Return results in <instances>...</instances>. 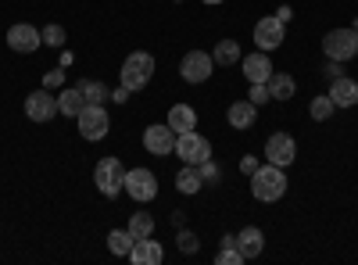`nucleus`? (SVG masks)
Instances as JSON below:
<instances>
[{"label": "nucleus", "mask_w": 358, "mask_h": 265, "mask_svg": "<svg viewBox=\"0 0 358 265\" xmlns=\"http://www.w3.org/2000/svg\"><path fill=\"white\" fill-rule=\"evenodd\" d=\"M251 194H255V201H280L283 194H287V176H283V169L280 165H258L255 172H251Z\"/></svg>", "instance_id": "obj_1"}, {"label": "nucleus", "mask_w": 358, "mask_h": 265, "mask_svg": "<svg viewBox=\"0 0 358 265\" xmlns=\"http://www.w3.org/2000/svg\"><path fill=\"white\" fill-rule=\"evenodd\" d=\"M155 76V57L147 50H133L126 62H122V86L133 94V90H143Z\"/></svg>", "instance_id": "obj_2"}, {"label": "nucleus", "mask_w": 358, "mask_h": 265, "mask_svg": "<svg viewBox=\"0 0 358 265\" xmlns=\"http://www.w3.org/2000/svg\"><path fill=\"white\" fill-rule=\"evenodd\" d=\"M94 183H97V190L104 197H118L126 190V169H122V162H118L115 155L101 158L97 169H94Z\"/></svg>", "instance_id": "obj_3"}, {"label": "nucleus", "mask_w": 358, "mask_h": 265, "mask_svg": "<svg viewBox=\"0 0 358 265\" xmlns=\"http://www.w3.org/2000/svg\"><path fill=\"white\" fill-rule=\"evenodd\" d=\"M322 54L330 62H351L358 54V33L355 29H334V33L322 36Z\"/></svg>", "instance_id": "obj_4"}, {"label": "nucleus", "mask_w": 358, "mask_h": 265, "mask_svg": "<svg viewBox=\"0 0 358 265\" xmlns=\"http://www.w3.org/2000/svg\"><path fill=\"white\" fill-rule=\"evenodd\" d=\"M172 155L183 158V165H201V162L212 158V143H208V136H201L197 129H190V133L176 136V151Z\"/></svg>", "instance_id": "obj_5"}, {"label": "nucleus", "mask_w": 358, "mask_h": 265, "mask_svg": "<svg viewBox=\"0 0 358 265\" xmlns=\"http://www.w3.org/2000/svg\"><path fill=\"white\" fill-rule=\"evenodd\" d=\"M76 122H79V136H83V140H104L108 129H111V119H108L104 104H86V108L76 115Z\"/></svg>", "instance_id": "obj_6"}, {"label": "nucleus", "mask_w": 358, "mask_h": 265, "mask_svg": "<svg viewBox=\"0 0 358 265\" xmlns=\"http://www.w3.org/2000/svg\"><path fill=\"white\" fill-rule=\"evenodd\" d=\"M126 194L133 201H155L158 197V176L151 169H126Z\"/></svg>", "instance_id": "obj_7"}, {"label": "nucleus", "mask_w": 358, "mask_h": 265, "mask_svg": "<svg viewBox=\"0 0 358 265\" xmlns=\"http://www.w3.org/2000/svg\"><path fill=\"white\" fill-rule=\"evenodd\" d=\"M294 158H297V143H294L290 133H273L265 140V162L268 165L287 169V165H294Z\"/></svg>", "instance_id": "obj_8"}, {"label": "nucleus", "mask_w": 358, "mask_h": 265, "mask_svg": "<svg viewBox=\"0 0 358 265\" xmlns=\"http://www.w3.org/2000/svg\"><path fill=\"white\" fill-rule=\"evenodd\" d=\"M212 69H215V57L208 50H190L183 62H179V76H183L187 83H208Z\"/></svg>", "instance_id": "obj_9"}, {"label": "nucleus", "mask_w": 358, "mask_h": 265, "mask_svg": "<svg viewBox=\"0 0 358 265\" xmlns=\"http://www.w3.org/2000/svg\"><path fill=\"white\" fill-rule=\"evenodd\" d=\"M40 43H43V33H40L36 25L18 22V25H11V29H8V47H11L15 54H33Z\"/></svg>", "instance_id": "obj_10"}, {"label": "nucleus", "mask_w": 358, "mask_h": 265, "mask_svg": "<svg viewBox=\"0 0 358 265\" xmlns=\"http://www.w3.org/2000/svg\"><path fill=\"white\" fill-rule=\"evenodd\" d=\"M143 147H147L151 155H158V158L172 155V151H176V133H172V126H169V122L147 126V129H143Z\"/></svg>", "instance_id": "obj_11"}, {"label": "nucleus", "mask_w": 358, "mask_h": 265, "mask_svg": "<svg viewBox=\"0 0 358 265\" xmlns=\"http://www.w3.org/2000/svg\"><path fill=\"white\" fill-rule=\"evenodd\" d=\"M25 115L33 122H50L54 115H57V97L50 90H33L25 97Z\"/></svg>", "instance_id": "obj_12"}, {"label": "nucleus", "mask_w": 358, "mask_h": 265, "mask_svg": "<svg viewBox=\"0 0 358 265\" xmlns=\"http://www.w3.org/2000/svg\"><path fill=\"white\" fill-rule=\"evenodd\" d=\"M255 43H258V50H276L280 43H283V22L273 15V18H262L258 25H255Z\"/></svg>", "instance_id": "obj_13"}, {"label": "nucleus", "mask_w": 358, "mask_h": 265, "mask_svg": "<svg viewBox=\"0 0 358 265\" xmlns=\"http://www.w3.org/2000/svg\"><path fill=\"white\" fill-rule=\"evenodd\" d=\"M241 65H244L248 83H268V76H273V62H268V54H265V50L241 57Z\"/></svg>", "instance_id": "obj_14"}, {"label": "nucleus", "mask_w": 358, "mask_h": 265, "mask_svg": "<svg viewBox=\"0 0 358 265\" xmlns=\"http://www.w3.org/2000/svg\"><path fill=\"white\" fill-rule=\"evenodd\" d=\"M162 258H165V251H162V244H158V241H151V237L136 241V244H133V251H129V262H136V265H158Z\"/></svg>", "instance_id": "obj_15"}, {"label": "nucleus", "mask_w": 358, "mask_h": 265, "mask_svg": "<svg viewBox=\"0 0 358 265\" xmlns=\"http://www.w3.org/2000/svg\"><path fill=\"white\" fill-rule=\"evenodd\" d=\"M226 119H229L233 129H251L255 119H258V108H255L251 101H233L229 111H226Z\"/></svg>", "instance_id": "obj_16"}, {"label": "nucleus", "mask_w": 358, "mask_h": 265, "mask_svg": "<svg viewBox=\"0 0 358 265\" xmlns=\"http://www.w3.org/2000/svg\"><path fill=\"white\" fill-rule=\"evenodd\" d=\"M330 97H334V104H337V108H355V104H358V83H355V79H348V76L334 79Z\"/></svg>", "instance_id": "obj_17"}, {"label": "nucleus", "mask_w": 358, "mask_h": 265, "mask_svg": "<svg viewBox=\"0 0 358 265\" xmlns=\"http://www.w3.org/2000/svg\"><path fill=\"white\" fill-rule=\"evenodd\" d=\"M236 248H241L244 258H258L262 248H265V237H262V229L258 226H244L241 233H236Z\"/></svg>", "instance_id": "obj_18"}, {"label": "nucleus", "mask_w": 358, "mask_h": 265, "mask_svg": "<svg viewBox=\"0 0 358 265\" xmlns=\"http://www.w3.org/2000/svg\"><path fill=\"white\" fill-rule=\"evenodd\" d=\"M169 126H172V133L179 136V133H190L194 126H197V111L190 108V104H176L172 111H169V119H165Z\"/></svg>", "instance_id": "obj_19"}, {"label": "nucleus", "mask_w": 358, "mask_h": 265, "mask_svg": "<svg viewBox=\"0 0 358 265\" xmlns=\"http://www.w3.org/2000/svg\"><path fill=\"white\" fill-rule=\"evenodd\" d=\"M86 108V97L79 86H72V90H62L57 94V115H65V119H76V115Z\"/></svg>", "instance_id": "obj_20"}, {"label": "nucleus", "mask_w": 358, "mask_h": 265, "mask_svg": "<svg viewBox=\"0 0 358 265\" xmlns=\"http://www.w3.org/2000/svg\"><path fill=\"white\" fill-rule=\"evenodd\" d=\"M265 86H268V97H273V101H290V97H294V90H297L294 76H287V72H273Z\"/></svg>", "instance_id": "obj_21"}, {"label": "nucleus", "mask_w": 358, "mask_h": 265, "mask_svg": "<svg viewBox=\"0 0 358 265\" xmlns=\"http://www.w3.org/2000/svg\"><path fill=\"white\" fill-rule=\"evenodd\" d=\"M201 187H204V180H201V169H197V165H183V169L176 172V190H179V194L190 197V194H197Z\"/></svg>", "instance_id": "obj_22"}, {"label": "nucleus", "mask_w": 358, "mask_h": 265, "mask_svg": "<svg viewBox=\"0 0 358 265\" xmlns=\"http://www.w3.org/2000/svg\"><path fill=\"white\" fill-rule=\"evenodd\" d=\"M133 244H136V237H133L129 229H111V233H108V251L118 255V258H129Z\"/></svg>", "instance_id": "obj_23"}, {"label": "nucleus", "mask_w": 358, "mask_h": 265, "mask_svg": "<svg viewBox=\"0 0 358 265\" xmlns=\"http://www.w3.org/2000/svg\"><path fill=\"white\" fill-rule=\"evenodd\" d=\"M212 57H215V65H236L244 54H241V43H236V40H219Z\"/></svg>", "instance_id": "obj_24"}, {"label": "nucleus", "mask_w": 358, "mask_h": 265, "mask_svg": "<svg viewBox=\"0 0 358 265\" xmlns=\"http://www.w3.org/2000/svg\"><path fill=\"white\" fill-rule=\"evenodd\" d=\"M136 241H143V237H155V215L151 212H133V219H129V226H126Z\"/></svg>", "instance_id": "obj_25"}, {"label": "nucleus", "mask_w": 358, "mask_h": 265, "mask_svg": "<svg viewBox=\"0 0 358 265\" xmlns=\"http://www.w3.org/2000/svg\"><path fill=\"white\" fill-rule=\"evenodd\" d=\"M79 90H83V97H86V104H104L111 94H108V86L101 83V79H83L79 83Z\"/></svg>", "instance_id": "obj_26"}, {"label": "nucleus", "mask_w": 358, "mask_h": 265, "mask_svg": "<svg viewBox=\"0 0 358 265\" xmlns=\"http://www.w3.org/2000/svg\"><path fill=\"white\" fill-rule=\"evenodd\" d=\"M334 111H337V104H334V97H330V94H319V97H312V108H308V115H312L315 122H326Z\"/></svg>", "instance_id": "obj_27"}, {"label": "nucleus", "mask_w": 358, "mask_h": 265, "mask_svg": "<svg viewBox=\"0 0 358 265\" xmlns=\"http://www.w3.org/2000/svg\"><path fill=\"white\" fill-rule=\"evenodd\" d=\"M176 244H179V251H183V255H197V248H201L197 233H190V229H183V226H179V237H176Z\"/></svg>", "instance_id": "obj_28"}, {"label": "nucleus", "mask_w": 358, "mask_h": 265, "mask_svg": "<svg viewBox=\"0 0 358 265\" xmlns=\"http://www.w3.org/2000/svg\"><path fill=\"white\" fill-rule=\"evenodd\" d=\"M40 33H43V43L47 47H65V40H69L62 25H47V29H40Z\"/></svg>", "instance_id": "obj_29"}, {"label": "nucleus", "mask_w": 358, "mask_h": 265, "mask_svg": "<svg viewBox=\"0 0 358 265\" xmlns=\"http://www.w3.org/2000/svg\"><path fill=\"white\" fill-rule=\"evenodd\" d=\"M215 262H219V265H241V262H248V258L241 255V248H222V251L215 255Z\"/></svg>", "instance_id": "obj_30"}, {"label": "nucleus", "mask_w": 358, "mask_h": 265, "mask_svg": "<svg viewBox=\"0 0 358 265\" xmlns=\"http://www.w3.org/2000/svg\"><path fill=\"white\" fill-rule=\"evenodd\" d=\"M248 101L258 108V104H265V101H273V97H268V86L265 83H251V94H248Z\"/></svg>", "instance_id": "obj_31"}, {"label": "nucleus", "mask_w": 358, "mask_h": 265, "mask_svg": "<svg viewBox=\"0 0 358 265\" xmlns=\"http://www.w3.org/2000/svg\"><path fill=\"white\" fill-rule=\"evenodd\" d=\"M197 169H201V180H204V183H215V180H219V165H215L212 158H208V162H201Z\"/></svg>", "instance_id": "obj_32"}, {"label": "nucleus", "mask_w": 358, "mask_h": 265, "mask_svg": "<svg viewBox=\"0 0 358 265\" xmlns=\"http://www.w3.org/2000/svg\"><path fill=\"white\" fill-rule=\"evenodd\" d=\"M62 83H65V72H62V69H54V72L43 76V86H47V90H50V86H62Z\"/></svg>", "instance_id": "obj_33"}, {"label": "nucleus", "mask_w": 358, "mask_h": 265, "mask_svg": "<svg viewBox=\"0 0 358 265\" xmlns=\"http://www.w3.org/2000/svg\"><path fill=\"white\" fill-rule=\"evenodd\" d=\"M326 76H330V79H341L344 76V69H341V62H330V57H326V69H322Z\"/></svg>", "instance_id": "obj_34"}, {"label": "nucleus", "mask_w": 358, "mask_h": 265, "mask_svg": "<svg viewBox=\"0 0 358 265\" xmlns=\"http://www.w3.org/2000/svg\"><path fill=\"white\" fill-rule=\"evenodd\" d=\"M258 165H262L258 158H244V162H241V172H244V176H251V172H255Z\"/></svg>", "instance_id": "obj_35"}, {"label": "nucleus", "mask_w": 358, "mask_h": 265, "mask_svg": "<svg viewBox=\"0 0 358 265\" xmlns=\"http://www.w3.org/2000/svg\"><path fill=\"white\" fill-rule=\"evenodd\" d=\"M111 101H115V104H126V101H129V90H126V86H118V90L111 94Z\"/></svg>", "instance_id": "obj_36"}, {"label": "nucleus", "mask_w": 358, "mask_h": 265, "mask_svg": "<svg viewBox=\"0 0 358 265\" xmlns=\"http://www.w3.org/2000/svg\"><path fill=\"white\" fill-rule=\"evenodd\" d=\"M276 18H280V22L287 25V22L294 18V8H287V4H283V8H276Z\"/></svg>", "instance_id": "obj_37"}, {"label": "nucleus", "mask_w": 358, "mask_h": 265, "mask_svg": "<svg viewBox=\"0 0 358 265\" xmlns=\"http://www.w3.org/2000/svg\"><path fill=\"white\" fill-rule=\"evenodd\" d=\"M204 4H219V0H204Z\"/></svg>", "instance_id": "obj_38"}, {"label": "nucleus", "mask_w": 358, "mask_h": 265, "mask_svg": "<svg viewBox=\"0 0 358 265\" xmlns=\"http://www.w3.org/2000/svg\"><path fill=\"white\" fill-rule=\"evenodd\" d=\"M355 33H358V18H355Z\"/></svg>", "instance_id": "obj_39"}]
</instances>
